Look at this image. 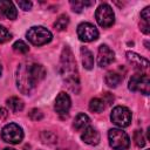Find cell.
<instances>
[{"label": "cell", "instance_id": "6da1fadb", "mask_svg": "<svg viewBox=\"0 0 150 150\" xmlns=\"http://www.w3.org/2000/svg\"><path fill=\"white\" fill-rule=\"evenodd\" d=\"M59 70L68 88L77 94L80 91V80L76 68V61L69 47H64L61 53Z\"/></svg>", "mask_w": 150, "mask_h": 150}, {"label": "cell", "instance_id": "7a4b0ae2", "mask_svg": "<svg viewBox=\"0 0 150 150\" xmlns=\"http://www.w3.org/2000/svg\"><path fill=\"white\" fill-rule=\"evenodd\" d=\"M38 82L34 80L32 73H30V68H29V64H26V63H21L19 67H18V70H16V86H18V89L22 93V94H30L32 90L34 89L35 84Z\"/></svg>", "mask_w": 150, "mask_h": 150}, {"label": "cell", "instance_id": "3957f363", "mask_svg": "<svg viewBox=\"0 0 150 150\" xmlns=\"http://www.w3.org/2000/svg\"><path fill=\"white\" fill-rule=\"evenodd\" d=\"M26 36L28 39V41L35 46H42V45H46L48 42L52 41V33L42 27V26H34V27H30L27 33H26Z\"/></svg>", "mask_w": 150, "mask_h": 150}, {"label": "cell", "instance_id": "277c9868", "mask_svg": "<svg viewBox=\"0 0 150 150\" xmlns=\"http://www.w3.org/2000/svg\"><path fill=\"white\" fill-rule=\"evenodd\" d=\"M108 139L114 150H125L130 145V138L122 129H110L108 132Z\"/></svg>", "mask_w": 150, "mask_h": 150}, {"label": "cell", "instance_id": "5b68a950", "mask_svg": "<svg viewBox=\"0 0 150 150\" xmlns=\"http://www.w3.org/2000/svg\"><path fill=\"white\" fill-rule=\"evenodd\" d=\"M1 138L9 144H18L23 138L22 128L15 123L6 124L1 130Z\"/></svg>", "mask_w": 150, "mask_h": 150}, {"label": "cell", "instance_id": "8992f818", "mask_svg": "<svg viewBox=\"0 0 150 150\" xmlns=\"http://www.w3.org/2000/svg\"><path fill=\"white\" fill-rule=\"evenodd\" d=\"M95 18H96L97 23L103 28H108L112 26V23L115 22L114 11L108 4H102L97 7L95 12Z\"/></svg>", "mask_w": 150, "mask_h": 150}, {"label": "cell", "instance_id": "52a82bcc", "mask_svg": "<svg viewBox=\"0 0 150 150\" xmlns=\"http://www.w3.org/2000/svg\"><path fill=\"white\" fill-rule=\"evenodd\" d=\"M111 122L116 124L120 128H125L130 125L131 122V112L127 107L123 105H117L112 109L111 115H110Z\"/></svg>", "mask_w": 150, "mask_h": 150}, {"label": "cell", "instance_id": "ba28073f", "mask_svg": "<svg viewBox=\"0 0 150 150\" xmlns=\"http://www.w3.org/2000/svg\"><path fill=\"white\" fill-rule=\"evenodd\" d=\"M129 89L132 91H139L143 95L150 93V81L146 74H135L129 80Z\"/></svg>", "mask_w": 150, "mask_h": 150}, {"label": "cell", "instance_id": "9c48e42d", "mask_svg": "<svg viewBox=\"0 0 150 150\" xmlns=\"http://www.w3.org/2000/svg\"><path fill=\"white\" fill-rule=\"evenodd\" d=\"M77 36L81 41L91 42L98 38V30L93 23L82 22L77 26Z\"/></svg>", "mask_w": 150, "mask_h": 150}, {"label": "cell", "instance_id": "30bf717a", "mask_svg": "<svg viewBox=\"0 0 150 150\" xmlns=\"http://www.w3.org/2000/svg\"><path fill=\"white\" fill-rule=\"evenodd\" d=\"M70 104H71V102H70L69 95L66 94L64 91H61V93H59V95L56 96V100H55V111L61 117H64L68 115Z\"/></svg>", "mask_w": 150, "mask_h": 150}, {"label": "cell", "instance_id": "8fae6325", "mask_svg": "<svg viewBox=\"0 0 150 150\" xmlns=\"http://www.w3.org/2000/svg\"><path fill=\"white\" fill-rule=\"evenodd\" d=\"M115 59V53L107 45H101L97 52V64L100 67L109 66Z\"/></svg>", "mask_w": 150, "mask_h": 150}, {"label": "cell", "instance_id": "7c38bea8", "mask_svg": "<svg viewBox=\"0 0 150 150\" xmlns=\"http://www.w3.org/2000/svg\"><path fill=\"white\" fill-rule=\"evenodd\" d=\"M125 55H127L128 62H129L131 66H134V68L141 69V70H144V69L148 68L149 61H148L146 59L142 57L141 55H138L137 53H135V52H127Z\"/></svg>", "mask_w": 150, "mask_h": 150}, {"label": "cell", "instance_id": "4fadbf2b", "mask_svg": "<svg viewBox=\"0 0 150 150\" xmlns=\"http://www.w3.org/2000/svg\"><path fill=\"white\" fill-rule=\"evenodd\" d=\"M81 138L84 143H87L89 145H97L100 143V134L96 129H94L91 127H88L83 130Z\"/></svg>", "mask_w": 150, "mask_h": 150}, {"label": "cell", "instance_id": "5bb4252c", "mask_svg": "<svg viewBox=\"0 0 150 150\" xmlns=\"http://www.w3.org/2000/svg\"><path fill=\"white\" fill-rule=\"evenodd\" d=\"M0 13L11 20L16 19V16H18V12H16L13 2L7 1V0H0Z\"/></svg>", "mask_w": 150, "mask_h": 150}, {"label": "cell", "instance_id": "9a60e30c", "mask_svg": "<svg viewBox=\"0 0 150 150\" xmlns=\"http://www.w3.org/2000/svg\"><path fill=\"white\" fill-rule=\"evenodd\" d=\"M81 57H82V63L83 67L88 70L93 69L94 67V55L93 53L87 48V47H81Z\"/></svg>", "mask_w": 150, "mask_h": 150}, {"label": "cell", "instance_id": "2e32d148", "mask_svg": "<svg viewBox=\"0 0 150 150\" xmlns=\"http://www.w3.org/2000/svg\"><path fill=\"white\" fill-rule=\"evenodd\" d=\"M122 80H123V76L117 71H108L105 74V77H104L107 86L110 88H116L121 83Z\"/></svg>", "mask_w": 150, "mask_h": 150}, {"label": "cell", "instance_id": "e0dca14e", "mask_svg": "<svg viewBox=\"0 0 150 150\" xmlns=\"http://www.w3.org/2000/svg\"><path fill=\"white\" fill-rule=\"evenodd\" d=\"M89 124H90V118L86 115V114H79V115H76V117L74 118V123H73V125H74V128L76 129V130H84L86 128H88L89 127Z\"/></svg>", "mask_w": 150, "mask_h": 150}, {"label": "cell", "instance_id": "ac0fdd59", "mask_svg": "<svg viewBox=\"0 0 150 150\" xmlns=\"http://www.w3.org/2000/svg\"><path fill=\"white\" fill-rule=\"evenodd\" d=\"M29 68H30V73L33 75V77H34V80L36 82H39V81H41V80L45 79V76H46V69H45L43 66L38 64V63H30L29 64Z\"/></svg>", "mask_w": 150, "mask_h": 150}, {"label": "cell", "instance_id": "d6986e66", "mask_svg": "<svg viewBox=\"0 0 150 150\" xmlns=\"http://www.w3.org/2000/svg\"><path fill=\"white\" fill-rule=\"evenodd\" d=\"M6 103H7L8 108L13 112H19V111H21L23 109V102H22V100L19 98V97H16V96H12V97L7 98Z\"/></svg>", "mask_w": 150, "mask_h": 150}, {"label": "cell", "instance_id": "ffe728a7", "mask_svg": "<svg viewBox=\"0 0 150 150\" xmlns=\"http://www.w3.org/2000/svg\"><path fill=\"white\" fill-rule=\"evenodd\" d=\"M89 109L93 112H101V111H103L104 110V102H103V100H101L98 97H95V98L90 100Z\"/></svg>", "mask_w": 150, "mask_h": 150}, {"label": "cell", "instance_id": "44dd1931", "mask_svg": "<svg viewBox=\"0 0 150 150\" xmlns=\"http://www.w3.org/2000/svg\"><path fill=\"white\" fill-rule=\"evenodd\" d=\"M68 23H69V18H68L66 14H62V15H60V16L56 19V21L54 22V27H55V29H57V30H63V29L67 28Z\"/></svg>", "mask_w": 150, "mask_h": 150}, {"label": "cell", "instance_id": "7402d4cb", "mask_svg": "<svg viewBox=\"0 0 150 150\" xmlns=\"http://www.w3.org/2000/svg\"><path fill=\"white\" fill-rule=\"evenodd\" d=\"M40 138L46 144H54L57 141V136L52 131H42L40 135Z\"/></svg>", "mask_w": 150, "mask_h": 150}, {"label": "cell", "instance_id": "603a6c76", "mask_svg": "<svg viewBox=\"0 0 150 150\" xmlns=\"http://www.w3.org/2000/svg\"><path fill=\"white\" fill-rule=\"evenodd\" d=\"M13 49H14L16 53H19V54H26V53L29 50V47H28V45H27L25 41L18 40V41L14 42Z\"/></svg>", "mask_w": 150, "mask_h": 150}, {"label": "cell", "instance_id": "cb8c5ba5", "mask_svg": "<svg viewBox=\"0 0 150 150\" xmlns=\"http://www.w3.org/2000/svg\"><path fill=\"white\" fill-rule=\"evenodd\" d=\"M93 4H94L93 1H77V0L70 1V6H71L73 11L74 12H77V13H80L83 9L84 6H91Z\"/></svg>", "mask_w": 150, "mask_h": 150}, {"label": "cell", "instance_id": "d4e9b609", "mask_svg": "<svg viewBox=\"0 0 150 150\" xmlns=\"http://www.w3.org/2000/svg\"><path fill=\"white\" fill-rule=\"evenodd\" d=\"M134 141H135V144L139 148L144 146L145 145V137H144V134L142 130H136L135 134H134Z\"/></svg>", "mask_w": 150, "mask_h": 150}, {"label": "cell", "instance_id": "484cf974", "mask_svg": "<svg viewBox=\"0 0 150 150\" xmlns=\"http://www.w3.org/2000/svg\"><path fill=\"white\" fill-rule=\"evenodd\" d=\"M12 39V34L4 27L0 25V43H4V42H7L8 40Z\"/></svg>", "mask_w": 150, "mask_h": 150}, {"label": "cell", "instance_id": "4316f807", "mask_svg": "<svg viewBox=\"0 0 150 150\" xmlns=\"http://www.w3.org/2000/svg\"><path fill=\"white\" fill-rule=\"evenodd\" d=\"M28 116H29V118H30L32 121H40V120H42L43 114H42V111H41L40 109L34 108V109H32V110L28 112Z\"/></svg>", "mask_w": 150, "mask_h": 150}, {"label": "cell", "instance_id": "83f0119b", "mask_svg": "<svg viewBox=\"0 0 150 150\" xmlns=\"http://www.w3.org/2000/svg\"><path fill=\"white\" fill-rule=\"evenodd\" d=\"M141 19H142V22L141 23L149 25V20H150V8L149 7H145L141 12Z\"/></svg>", "mask_w": 150, "mask_h": 150}, {"label": "cell", "instance_id": "f1b7e54d", "mask_svg": "<svg viewBox=\"0 0 150 150\" xmlns=\"http://www.w3.org/2000/svg\"><path fill=\"white\" fill-rule=\"evenodd\" d=\"M18 5L23 11H29L32 8V6H33L32 1H28V0H26V1L25 0H18Z\"/></svg>", "mask_w": 150, "mask_h": 150}, {"label": "cell", "instance_id": "f546056e", "mask_svg": "<svg viewBox=\"0 0 150 150\" xmlns=\"http://www.w3.org/2000/svg\"><path fill=\"white\" fill-rule=\"evenodd\" d=\"M112 101H114V96H111L110 93H104V95H103V102L107 103V104H110Z\"/></svg>", "mask_w": 150, "mask_h": 150}, {"label": "cell", "instance_id": "4dcf8cb0", "mask_svg": "<svg viewBox=\"0 0 150 150\" xmlns=\"http://www.w3.org/2000/svg\"><path fill=\"white\" fill-rule=\"evenodd\" d=\"M7 116H8V111H7L5 108L0 107V121H1V120H6Z\"/></svg>", "mask_w": 150, "mask_h": 150}, {"label": "cell", "instance_id": "1f68e13d", "mask_svg": "<svg viewBox=\"0 0 150 150\" xmlns=\"http://www.w3.org/2000/svg\"><path fill=\"white\" fill-rule=\"evenodd\" d=\"M1 74H2V67H1V64H0V76H1Z\"/></svg>", "mask_w": 150, "mask_h": 150}, {"label": "cell", "instance_id": "d6a6232c", "mask_svg": "<svg viewBox=\"0 0 150 150\" xmlns=\"http://www.w3.org/2000/svg\"><path fill=\"white\" fill-rule=\"evenodd\" d=\"M4 150H15V149H12V148H6V149H4Z\"/></svg>", "mask_w": 150, "mask_h": 150}, {"label": "cell", "instance_id": "836d02e7", "mask_svg": "<svg viewBox=\"0 0 150 150\" xmlns=\"http://www.w3.org/2000/svg\"><path fill=\"white\" fill-rule=\"evenodd\" d=\"M59 150H64V149H59Z\"/></svg>", "mask_w": 150, "mask_h": 150}]
</instances>
